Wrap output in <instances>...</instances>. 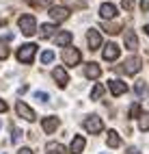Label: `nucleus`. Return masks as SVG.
I'll return each instance as SVG.
<instances>
[{
	"label": "nucleus",
	"instance_id": "nucleus-23",
	"mask_svg": "<svg viewBox=\"0 0 149 154\" xmlns=\"http://www.w3.org/2000/svg\"><path fill=\"white\" fill-rule=\"evenodd\" d=\"M138 128L143 132L149 130V113H141V115H138Z\"/></svg>",
	"mask_w": 149,
	"mask_h": 154
},
{
	"label": "nucleus",
	"instance_id": "nucleus-31",
	"mask_svg": "<svg viewBox=\"0 0 149 154\" xmlns=\"http://www.w3.org/2000/svg\"><path fill=\"white\" fill-rule=\"evenodd\" d=\"M141 9H143L145 13L149 11V0H141Z\"/></svg>",
	"mask_w": 149,
	"mask_h": 154
},
{
	"label": "nucleus",
	"instance_id": "nucleus-25",
	"mask_svg": "<svg viewBox=\"0 0 149 154\" xmlns=\"http://www.w3.org/2000/svg\"><path fill=\"white\" fill-rule=\"evenodd\" d=\"M52 61H54V52H52V50H45V52L41 54V63H52Z\"/></svg>",
	"mask_w": 149,
	"mask_h": 154
},
{
	"label": "nucleus",
	"instance_id": "nucleus-12",
	"mask_svg": "<svg viewBox=\"0 0 149 154\" xmlns=\"http://www.w3.org/2000/svg\"><path fill=\"white\" fill-rule=\"evenodd\" d=\"M50 17L56 20V22H63V20L69 17V11H67V7H52L50 9Z\"/></svg>",
	"mask_w": 149,
	"mask_h": 154
},
{
	"label": "nucleus",
	"instance_id": "nucleus-13",
	"mask_svg": "<svg viewBox=\"0 0 149 154\" xmlns=\"http://www.w3.org/2000/svg\"><path fill=\"white\" fill-rule=\"evenodd\" d=\"M117 15V7L110 5V2H104L102 7H99V17H104V20H112Z\"/></svg>",
	"mask_w": 149,
	"mask_h": 154
},
{
	"label": "nucleus",
	"instance_id": "nucleus-18",
	"mask_svg": "<svg viewBox=\"0 0 149 154\" xmlns=\"http://www.w3.org/2000/svg\"><path fill=\"white\" fill-rule=\"evenodd\" d=\"M134 91L138 94V98H147L149 96V89H147L145 80H136V83H134Z\"/></svg>",
	"mask_w": 149,
	"mask_h": 154
},
{
	"label": "nucleus",
	"instance_id": "nucleus-9",
	"mask_svg": "<svg viewBox=\"0 0 149 154\" xmlns=\"http://www.w3.org/2000/svg\"><path fill=\"white\" fill-rule=\"evenodd\" d=\"M52 78L56 80V85H61V87H65L69 83V74H67L63 67H54L52 69Z\"/></svg>",
	"mask_w": 149,
	"mask_h": 154
},
{
	"label": "nucleus",
	"instance_id": "nucleus-32",
	"mask_svg": "<svg viewBox=\"0 0 149 154\" xmlns=\"http://www.w3.org/2000/svg\"><path fill=\"white\" fill-rule=\"evenodd\" d=\"M17 154H33V150H31V148H22Z\"/></svg>",
	"mask_w": 149,
	"mask_h": 154
},
{
	"label": "nucleus",
	"instance_id": "nucleus-28",
	"mask_svg": "<svg viewBox=\"0 0 149 154\" xmlns=\"http://www.w3.org/2000/svg\"><path fill=\"white\" fill-rule=\"evenodd\" d=\"M19 137H22V130H19V128H13V135H11V141H13V143H17V141H19Z\"/></svg>",
	"mask_w": 149,
	"mask_h": 154
},
{
	"label": "nucleus",
	"instance_id": "nucleus-3",
	"mask_svg": "<svg viewBox=\"0 0 149 154\" xmlns=\"http://www.w3.org/2000/svg\"><path fill=\"white\" fill-rule=\"evenodd\" d=\"M35 52H37V46L35 44H24L22 48L17 50V61H19V63H33Z\"/></svg>",
	"mask_w": 149,
	"mask_h": 154
},
{
	"label": "nucleus",
	"instance_id": "nucleus-14",
	"mask_svg": "<svg viewBox=\"0 0 149 154\" xmlns=\"http://www.w3.org/2000/svg\"><path fill=\"white\" fill-rule=\"evenodd\" d=\"M123 39H125V48H127V50H136V48H138V39H136V33H134V30L127 28L125 33H123Z\"/></svg>",
	"mask_w": 149,
	"mask_h": 154
},
{
	"label": "nucleus",
	"instance_id": "nucleus-35",
	"mask_svg": "<svg viewBox=\"0 0 149 154\" xmlns=\"http://www.w3.org/2000/svg\"><path fill=\"white\" fill-rule=\"evenodd\" d=\"M41 2H43V5H52V0H41Z\"/></svg>",
	"mask_w": 149,
	"mask_h": 154
},
{
	"label": "nucleus",
	"instance_id": "nucleus-22",
	"mask_svg": "<svg viewBox=\"0 0 149 154\" xmlns=\"http://www.w3.org/2000/svg\"><path fill=\"white\" fill-rule=\"evenodd\" d=\"M65 152V148L61 146V143H48V148H45V154H63Z\"/></svg>",
	"mask_w": 149,
	"mask_h": 154
},
{
	"label": "nucleus",
	"instance_id": "nucleus-4",
	"mask_svg": "<svg viewBox=\"0 0 149 154\" xmlns=\"http://www.w3.org/2000/svg\"><path fill=\"white\" fill-rule=\"evenodd\" d=\"M17 26H19V30H22L26 37L35 35V30H37V22H35L33 15H22V17H19V22H17Z\"/></svg>",
	"mask_w": 149,
	"mask_h": 154
},
{
	"label": "nucleus",
	"instance_id": "nucleus-15",
	"mask_svg": "<svg viewBox=\"0 0 149 154\" xmlns=\"http://www.w3.org/2000/svg\"><path fill=\"white\" fill-rule=\"evenodd\" d=\"M99 74H102V67H99L97 63H93V61H91V63L84 65V76H86V78H99Z\"/></svg>",
	"mask_w": 149,
	"mask_h": 154
},
{
	"label": "nucleus",
	"instance_id": "nucleus-6",
	"mask_svg": "<svg viewBox=\"0 0 149 154\" xmlns=\"http://www.w3.org/2000/svg\"><path fill=\"white\" fill-rule=\"evenodd\" d=\"M86 42H89V50H99V46H102V35H99V30H95V28L86 30Z\"/></svg>",
	"mask_w": 149,
	"mask_h": 154
},
{
	"label": "nucleus",
	"instance_id": "nucleus-27",
	"mask_svg": "<svg viewBox=\"0 0 149 154\" xmlns=\"http://www.w3.org/2000/svg\"><path fill=\"white\" fill-rule=\"evenodd\" d=\"M104 28H106V30H108V33H110V35H115V33H119V24H106Z\"/></svg>",
	"mask_w": 149,
	"mask_h": 154
},
{
	"label": "nucleus",
	"instance_id": "nucleus-29",
	"mask_svg": "<svg viewBox=\"0 0 149 154\" xmlns=\"http://www.w3.org/2000/svg\"><path fill=\"white\" fill-rule=\"evenodd\" d=\"M130 115H132V117L141 115V106H138V104H132V106H130Z\"/></svg>",
	"mask_w": 149,
	"mask_h": 154
},
{
	"label": "nucleus",
	"instance_id": "nucleus-5",
	"mask_svg": "<svg viewBox=\"0 0 149 154\" xmlns=\"http://www.w3.org/2000/svg\"><path fill=\"white\" fill-rule=\"evenodd\" d=\"M15 111H17V115L19 117H24L26 122H35V111L26 104V102H22V100H17V104H15Z\"/></svg>",
	"mask_w": 149,
	"mask_h": 154
},
{
	"label": "nucleus",
	"instance_id": "nucleus-34",
	"mask_svg": "<svg viewBox=\"0 0 149 154\" xmlns=\"http://www.w3.org/2000/svg\"><path fill=\"white\" fill-rule=\"evenodd\" d=\"M127 154H141V152H138L136 148H130V150H127Z\"/></svg>",
	"mask_w": 149,
	"mask_h": 154
},
{
	"label": "nucleus",
	"instance_id": "nucleus-7",
	"mask_svg": "<svg viewBox=\"0 0 149 154\" xmlns=\"http://www.w3.org/2000/svg\"><path fill=\"white\" fill-rule=\"evenodd\" d=\"M141 67H143L141 57H130V59L125 61V65H123V72H125V74H138Z\"/></svg>",
	"mask_w": 149,
	"mask_h": 154
},
{
	"label": "nucleus",
	"instance_id": "nucleus-8",
	"mask_svg": "<svg viewBox=\"0 0 149 154\" xmlns=\"http://www.w3.org/2000/svg\"><path fill=\"white\" fill-rule=\"evenodd\" d=\"M108 87H110V91L115 96H123L125 91H127V85L123 83V80H119V78H112V80H108Z\"/></svg>",
	"mask_w": 149,
	"mask_h": 154
},
{
	"label": "nucleus",
	"instance_id": "nucleus-20",
	"mask_svg": "<svg viewBox=\"0 0 149 154\" xmlns=\"http://www.w3.org/2000/svg\"><path fill=\"white\" fill-rule=\"evenodd\" d=\"M54 42H56V46H69L72 44V33H58L56 37H54Z\"/></svg>",
	"mask_w": 149,
	"mask_h": 154
},
{
	"label": "nucleus",
	"instance_id": "nucleus-1",
	"mask_svg": "<svg viewBox=\"0 0 149 154\" xmlns=\"http://www.w3.org/2000/svg\"><path fill=\"white\" fill-rule=\"evenodd\" d=\"M63 61H65V65H69V67H76V65L82 61V54H80V50H78V48L67 46V48L63 50Z\"/></svg>",
	"mask_w": 149,
	"mask_h": 154
},
{
	"label": "nucleus",
	"instance_id": "nucleus-17",
	"mask_svg": "<svg viewBox=\"0 0 149 154\" xmlns=\"http://www.w3.org/2000/svg\"><path fill=\"white\" fill-rule=\"evenodd\" d=\"M106 143H108V146H110V148H119V146H121V137L117 135V130H108Z\"/></svg>",
	"mask_w": 149,
	"mask_h": 154
},
{
	"label": "nucleus",
	"instance_id": "nucleus-26",
	"mask_svg": "<svg viewBox=\"0 0 149 154\" xmlns=\"http://www.w3.org/2000/svg\"><path fill=\"white\" fill-rule=\"evenodd\" d=\"M35 100H39V102H48L50 96L45 94V91H35Z\"/></svg>",
	"mask_w": 149,
	"mask_h": 154
},
{
	"label": "nucleus",
	"instance_id": "nucleus-24",
	"mask_svg": "<svg viewBox=\"0 0 149 154\" xmlns=\"http://www.w3.org/2000/svg\"><path fill=\"white\" fill-rule=\"evenodd\" d=\"M102 96H104V85H95L91 91V100H99Z\"/></svg>",
	"mask_w": 149,
	"mask_h": 154
},
{
	"label": "nucleus",
	"instance_id": "nucleus-19",
	"mask_svg": "<svg viewBox=\"0 0 149 154\" xmlns=\"http://www.w3.org/2000/svg\"><path fill=\"white\" fill-rule=\"evenodd\" d=\"M56 30H58V28H56L54 24H43L41 30H39V37H41V39H48V37H52Z\"/></svg>",
	"mask_w": 149,
	"mask_h": 154
},
{
	"label": "nucleus",
	"instance_id": "nucleus-10",
	"mask_svg": "<svg viewBox=\"0 0 149 154\" xmlns=\"http://www.w3.org/2000/svg\"><path fill=\"white\" fill-rule=\"evenodd\" d=\"M58 126H61V119H58V117H54V115H50V117H45V119L41 122V128L48 132V135H50V132H54Z\"/></svg>",
	"mask_w": 149,
	"mask_h": 154
},
{
	"label": "nucleus",
	"instance_id": "nucleus-16",
	"mask_svg": "<svg viewBox=\"0 0 149 154\" xmlns=\"http://www.w3.org/2000/svg\"><path fill=\"white\" fill-rule=\"evenodd\" d=\"M84 146H86V143H84V139H82V137H74L69 152H72V154H80V152L84 150Z\"/></svg>",
	"mask_w": 149,
	"mask_h": 154
},
{
	"label": "nucleus",
	"instance_id": "nucleus-21",
	"mask_svg": "<svg viewBox=\"0 0 149 154\" xmlns=\"http://www.w3.org/2000/svg\"><path fill=\"white\" fill-rule=\"evenodd\" d=\"M11 37H13V35L9 33L7 37L0 39V59H7V57H9V39H11Z\"/></svg>",
	"mask_w": 149,
	"mask_h": 154
},
{
	"label": "nucleus",
	"instance_id": "nucleus-30",
	"mask_svg": "<svg viewBox=\"0 0 149 154\" xmlns=\"http://www.w3.org/2000/svg\"><path fill=\"white\" fill-rule=\"evenodd\" d=\"M121 5H123V9L132 11V9H134V0H121Z\"/></svg>",
	"mask_w": 149,
	"mask_h": 154
},
{
	"label": "nucleus",
	"instance_id": "nucleus-36",
	"mask_svg": "<svg viewBox=\"0 0 149 154\" xmlns=\"http://www.w3.org/2000/svg\"><path fill=\"white\" fill-rule=\"evenodd\" d=\"M145 33H147V35H149V24H147V26H145Z\"/></svg>",
	"mask_w": 149,
	"mask_h": 154
},
{
	"label": "nucleus",
	"instance_id": "nucleus-11",
	"mask_svg": "<svg viewBox=\"0 0 149 154\" xmlns=\"http://www.w3.org/2000/svg\"><path fill=\"white\" fill-rule=\"evenodd\" d=\"M119 54H121V50L117 48V44H106L104 52H102V57L106 61H115V59H119Z\"/></svg>",
	"mask_w": 149,
	"mask_h": 154
},
{
	"label": "nucleus",
	"instance_id": "nucleus-2",
	"mask_svg": "<svg viewBox=\"0 0 149 154\" xmlns=\"http://www.w3.org/2000/svg\"><path fill=\"white\" fill-rule=\"evenodd\" d=\"M84 130L89 132V135H99V132L104 130V122H102V117L89 115V117L84 119Z\"/></svg>",
	"mask_w": 149,
	"mask_h": 154
},
{
	"label": "nucleus",
	"instance_id": "nucleus-33",
	"mask_svg": "<svg viewBox=\"0 0 149 154\" xmlns=\"http://www.w3.org/2000/svg\"><path fill=\"white\" fill-rule=\"evenodd\" d=\"M4 111H7V104H4L2 100H0V113H4Z\"/></svg>",
	"mask_w": 149,
	"mask_h": 154
}]
</instances>
